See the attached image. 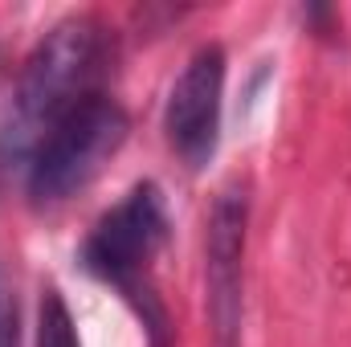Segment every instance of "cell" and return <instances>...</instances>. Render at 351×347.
Returning <instances> with one entry per match:
<instances>
[{
    "instance_id": "5b68a950",
    "label": "cell",
    "mask_w": 351,
    "mask_h": 347,
    "mask_svg": "<svg viewBox=\"0 0 351 347\" xmlns=\"http://www.w3.org/2000/svg\"><path fill=\"white\" fill-rule=\"evenodd\" d=\"M221 98H225V49L200 45L172 82L168 106H164L168 143L188 168H204L217 156Z\"/></svg>"
},
{
    "instance_id": "7a4b0ae2",
    "label": "cell",
    "mask_w": 351,
    "mask_h": 347,
    "mask_svg": "<svg viewBox=\"0 0 351 347\" xmlns=\"http://www.w3.org/2000/svg\"><path fill=\"white\" fill-rule=\"evenodd\" d=\"M164 237H168L164 196L152 180H143L114 208H106L94 221V229L82 241V265L94 278L119 286L143 311V327L152 331V347H168V319L147 286V265L160 254Z\"/></svg>"
},
{
    "instance_id": "3957f363",
    "label": "cell",
    "mask_w": 351,
    "mask_h": 347,
    "mask_svg": "<svg viewBox=\"0 0 351 347\" xmlns=\"http://www.w3.org/2000/svg\"><path fill=\"white\" fill-rule=\"evenodd\" d=\"M127 131H131L127 110L102 90H90L74 106H66L45 127V135L37 139L29 156L25 188L33 204L49 208V204L70 200L78 188H86L102 172V164L123 147Z\"/></svg>"
},
{
    "instance_id": "52a82bcc",
    "label": "cell",
    "mask_w": 351,
    "mask_h": 347,
    "mask_svg": "<svg viewBox=\"0 0 351 347\" xmlns=\"http://www.w3.org/2000/svg\"><path fill=\"white\" fill-rule=\"evenodd\" d=\"M0 347H16V311L0 294Z\"/></svg>"
},
{
    "instance_id": "277c9868",
    "label": "cell",
    "mask_w": 351,
    "mask_h": 347,
    "mask_svg": "<svg viewBox=\"0 0 351 347\" xmlns=\"http://www.w3.org/2000/svg\"><path fill=\"white\" fill-rule=\"evenodd\" d=\"M250 196L241 184L217 192L204 233V302L217 347H241V261H245Z\"/></svg>"
},
{
    "instance_id": "6da1fadb",
    "label": "cell",
    "mask_w": 351,
    "mask_h": 347,
    "mask_svg": "<svg viewBox=\"0 0 351 347\" xmlns=\"http://www.w3.org/2000/svg\"><path fill=\"white\" fill-rule=\"evenodd\" d=\"M102 49L106 33L94 16H66L37 41L16 82L12 119L0 131V172L29 168V156L45 127L82 94L98 90L94 78L102 66Z\"/></svg>"
},
{
    "instance_id": "8992f818",
    "label": "cell",
    "mask_w": 351,
    "mask_h": 347,
    "mask_svg": "<svg viewBox=\"0 0 351 347\" xmlns=\"http://www.w3.org/2000/svg\"><path fill=\"white\" fill-rule=\"evenodd\" d=\"M37 347H82L78 327L70 319V307L58 290H45L41 311H37Z\"/></svg>"
}]
</instances>
